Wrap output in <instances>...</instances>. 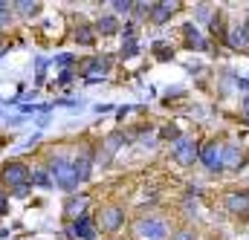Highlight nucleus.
Segmentation results:
<instances>
[{"label": "nucleus", "instance_id": "f257e3e1", "mask_svg": "<svg viewBox=\"0 0 249 240\" xmlns=\"http://www.w3.org/2000/svg\"><path fill=\"white\" fill-rule=\"evenodd\" d=\"M50 174H53V180L58 182V188H64V191L78 188V177H75V168H72L70 159H53Z\"/></svg>", "mask_w": 249, "mask_h": 240}, {"label": "nucleus", "instance_id": "f03ea898", "mask_svg": "<svg viewBox=\"0 0 249 240\" xmlns=\"http://www.w3.org/2000/svg\"><path fill=\"white\" fill-rule=\"evenodd\" d=\"M136 235L139 240H168V226L162 220H139Z\"/></svg>", "mask_w": 249, "mask_h": 240}, {"label": "nucleus", "instance_id": "7ed1b4c3", "mask_svg": "<svg viewBox=\"0 0 249 240\" xmlns=\"http://www.w3.org/2000/svg\"><path fill=\"white\" fill-rule=\"evenodd\" d=\"M209 171H220L223 168V148L217 145V142H209L203 151H200V156H197Z\"/></svg>", "mask_w": 249, "mask_h": 240}, {"label": "nucleus", "instance_id": "20e7f679", "mask_svg": "<svg viewBox=\"0 0 249 240\" xmlns=\"http://www.w3.org/2000/svg\"><path fill=\"white\" fill-rule=\"evenodd\" d=\"M3 182H9V185H15V188L26 185V182H29V168H26L23 162H9V165L3 168Z\"/></svg>", "mask_w": 249, "mask_h": 240}, {"label": "nucleus", "instance_id": "39448f33", "mask_svg": "<svg viewBox=\"0 0 249 240\" xmlns=\"http://www.w3.org/2000/svg\"><path fill=\"white\" fill-rule=\"evenodd\" d=\"M174 156H177V162H183V165H191L197 156H200V151H197V145L186 139V136H180L177 142H174Z\"/></svg>", "mask_w": 249, "mask_h": 240}, {"label": "nucleus", "instance_id": "423d86ee", "mask_svg": "<svg viewBox=\"0 0 249 240\" xmlns=\"http://www.w3.org/2000/svg\"><path fill=\"white\" fill-rule=\"evenodd\" d=\"M122 223H124V211L119 206H107V208L102 211V229L116 232V229H122Z\"/></svg>", "mask_w": 249, "mask_h": 240}, {"label": "nucleus", "instance_id": "0eeeda50", "mask_svg": "<svg viewBox=\"0 0 249 240\" xmlns=\"http://www.w3.org/2000/svg\"><path fill=\"white\" fill-rule=\"evenodd\" d=\"M72 235L81 240H96V229H93V220L87 217V214H81V217H75L72 220Z\"/></svg>", "mask_w": 249, "mask_h": 240}, {"label": "nucleus", "instance_id": "6e6552de", "mask_svg": "<svg viewBox=\"0 0 249 240\" xmlns=\"http://www.w3.org/2000/svg\"><path fill=\"white\" fill-rule=\"evenodd\" d=\"M174 12H177V3H157V6H151V20H154L157 26H162V23L171 20Z\"/></svg>", "mask_w": 249, "mask_h": 240}, {"label": "nucleus", "instance_id": "1a4fd4ad", "mask_svg": "<svg viewBox=\"0 0 249 240\" xmlns=\"http://www.w3.org/2000/svg\"><path fill=\"white\" fill-rule=\"evenodd\" d=\"M223 165L241 168V165H244V151H241L238 145H226V148H223Z\"/></svg>", "mask_w": 249, "mask_h": 240}, {"label": "nucleus", "instance_id": "9d476101", "mask_svg": "<svg viewBox=\"0 0 249 240\" xmlns=\"http://www.w3.org/2000/svg\"><path fill=\"white\" fill-rule=\"evenodd\" d=\"M226 206L232 211H247L249 208V194H229L226 197Z\"/></svg>", "mask_w": 249, "mask_h": 240}, {"label": "nucleus", "instance_id": "9b49d317", "mask_svg": "<svg viewBox=\"0 0 249 240\" xmlns=\"http://www.w3.org/2000/svg\"><path fill=\"white\" fill-rule=\"evenodd\" d=\"M96 29H99L102 35H113V32L119 29V23H116V17H113V15H105V17L96 23Z\"/></svg>", "mask_w": 249, "mask_h": 240}, {"label": "nucleus", "instance_id": "f8f14e48", "mask_svg": "<svg viewBox=\"0 0 249 240\" xmlns=\"http://www.w3.org/2000/svg\"><path fill=\"white\" fill-rule=\"evenodd\" d=\"M72 168H75V177H78V182H84L87 177H90V159H87V156L75 159V162H72Z\"/></svg>", "mask_w": 249, "mask_h": 240}, {"label": "nucleus", "instance_id": "ddd939ff", "mask_svg": "<svg viewBox=\"0 0 249 240\" xmlns=\"http://www.w3.org/2000/svg\"><path fill=\"white\" fill-rule=\"evenodd\" d=\"M183 32H186V38H188V47H197V50H203V47H206V44H203V38H200V32H197L191 23H188Z\"/></svg>", "mask_w": 249, "mask_h": 240}, {"label": "nucleus", "instance_id": "4468645a", "mask_svg": "<svg viewBox=\"0 0 249 240\" xmlns=\"http://www.w3.org/2000/svg\"><path fill=\"white\" fill-rule=\"evenodd\" d=\"M75 41L84 44V47H90V44H93V29H90V26H78V29H75Z\"/></svg>", "mask_w": 249, "mask_h": 240}, {"label": "nucleus", "instance_id": "2eb2a0df", "mask_svg": "<svg viewBox=\"0 0 249 240\" xmlns=\"http://www.w3.org/2000/svg\"><path fill=\"white\" fill-rule=\"evenodd\" d=\"M247 41H249V29H235L232 38H229L232 47H247Z\"/></svg>", "mask_w": 249, "mask_h": 240}, {"label": "nucleus", "instance_id": "dca6fc26", "mask_svg": "<svg viewBox=\"0 0 249 240\" xmlns=\"http://www.w3.org/2000/svg\"><path fill=\"white\" fill-rule=\"evenodd\" d=\"M32 180H35L38 188H50V185H53V180H50V174H47V171H32Z\"/></svg>", "mask_w": 249, "mask_h": 240}, {"label": "nucleus", "instance_id": "f3484780", "mask_svg": "<svg viewBox=\"0 0 249 240\" xmlns=\"http://www.w3.org/2000/svg\"><path fill=\"white\" fill-rule=\"evenodd\" d=\"M84 206H87V197H81V200H72V203H70V208H67V214H70V217H75L78 211H84Z\"/></svg>", "mask_w": 249, "mask_h": 240}, {"label": "nucleus", "instance_id": "a211bd4d", "mask_svg": "<svg viewBox=\"0 0 249 240\" xmlns=\"http://www.w3.org/2000/svg\"><path fill=\"white\" fill-rule=\"evenodd\" d=\"M122 55H124V58H130V55H136V41H124V47H122Z\"/></svg>", "mask_w": 249, "mask_h": 240}, {"label": "nucleus", "instance_id": "6ab92c4d", "mask_svg": "<svg viewBox=\"0 0 249 240\" xmlns=\"http://www.w3.org/2000/svg\"><path fill=\"white\" fill-rule=\"evenodd\" d=\"M113 9H116V12H122V15H127V12L133 9V3H127V0H116V3H113Z\"/></svg>", "mask_w": 249, "mask_h": 240}, {"label": "nucleus", "instance_id": "aec40b11", "mask_svg": "<svg viewBox=\"0 0 249 240\" xmlns=\"http://www.w3.org/2000/svg\"><path fill=\"white\" fill-rule=\"evenodd\" d=\"M18 9H20L23 15H35V12H38V3H18Z\"/></svg>", "mask_w": 249, "mask_h": 240}, {"label": "nucleus", "instance_id": "412c9836", "mask_svg": "<svg viewBox=\"0 0 249 240\" xmlns=\"http://www.w3.org/2000/svg\"><path fill=\"white\" fill-rule=\"evenodd\" d=\"M55 64H61V67H67V64H72V55H58V58H55Z\"/></svg>", "mask_w": 249, "mask_h": 240}, {"label": "nucleus", "instance_id": "4be33fe9", "mask_svg": "<svg viewBox=\"0 0 249 240\" xmlns=\"http://www.w3.org/2000/svg\"><path fill=\"white\" fill-rule=\"evenodd\" d=\"M162 139H180V136H177L171 127H165V130H162Z\"/></svg>", "mask_w": 249, "mask_h": 240}, {"label": "nucleus", "instance_id": "5701e85b", "mask_svg": "<svg viewBox=\"0 0 249 240\" xmlns=\"http://www.w3.org/2000/svg\"><path fill=\"white\" fill-rule=\"evenodd\" d=\"M157 55H160V58H171V52H168L165 47H157Z\"/></svg>", "mask_w": 249, "mask_h": 240}, {"label": "nucleus", "instance_id": "b1692460", "mask_svg": "<svg viewBox=\"0 0 249 240\" xmlns=\"http://www.w3.org/2000/svg\"><path fill=\"white\" fill-rule=\"evenodd\" d=\"M26 191H29V185H20V188H15V197H26Z\"/></svg>", "mask_w": 249, "mask_h": 240}, {"label": "nucleus", "instance_id": "393cba45", "mask_svg": "<svg viewBox=\"0 0 249 240\" xmlns=\"http://www.w3.org/2000/svg\"><path fill=\"white\" fill-rule=\"evenodd\" d=\"M3 23H9V12H6V9L0 6V26H3Z\"/></svg>", "mask_w": 249, "mask_h": 240}, {"label": "nucleus", "instance_id": "a878e982", "mask_svg": "<svg viewBox=\"0 0 249 240\" xmlns=\"http://www.w3.org/2000/svg\"><path fill=\"white\" fill-rule=\"evenodd\" d=\"M174 240H194V235H191V232H180Z\"/></svg>", "mask_w": 249, "mask_h": 240}, {"label": "nucleus", "instance_id": "bb28decb", "mask_svg": "<svg viewBox=\"0 0 249 240\" xmlns=\"http://www.w3.org/2000/svg\"><path fill=\"white\" fill-rule=\"evenodd\" d=\"M20 113H23V116H32V113H35V107H29V104H23V107H20Z\"/></svg>", "mask_w": 249, "mask_h": 240}, {"label": "nucleus", "instance_id": "cd10ccee", "mask_svg": "<svg viewBox=\"0 0 249 240\" xmlns=\"http://www.w3.org/2000/svg\"><path fill=\"white\" fill-rule=\"evenodd\" d=\"M0 214H6V200L0 197Z\"/></svg>", "mask_w": 249, "mask_h": 240}]
</instances>
